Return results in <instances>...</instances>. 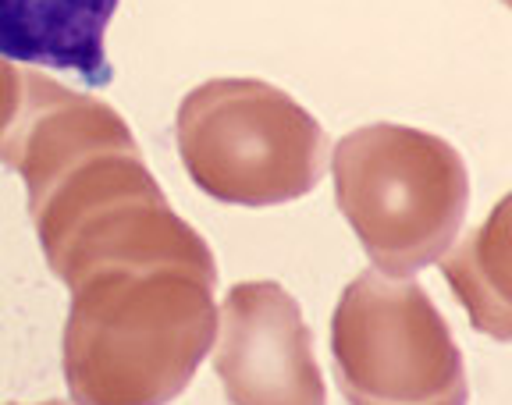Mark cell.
Returning <instances> with one entry per match:
<instances>
[{"mask_svg": "<svg viewBox=\"0 0 512 405\" xmlns=\"http://www.w3.org/2000/svg\"><path fill=\"white\" fill-rule=\"evenodd\" d=\"M47 405H64V402H47Z\"/></svg>", "mask_w": 512, "mask_h": 405, "instance_id": "8", "label": "cell"}, {"mask_svg": "<svg viewBox=\"0 0 512 405\" xmlns=\"http://www.w3.org/2000/svg\"><path fill=\"white\" fill-rule=\"evenodd\" d=\"M175 135L196 189L232 207L292 203L328 171V135L317 118L260 79L196 86L178 107Z\"/></svg>", "mask_w": 512, "mask_h": 405, "instance_id": "3", "label": "cell"}, {"mask_svg": "<svg viewBox=\"0 0 512 405\" xmlns=\"http://www.w3.org/2000/svg\"><path fill=\"white\" fill-rule=\"evenodd\" d=\"M338 210L384 278H413L452 249L470 207L456 146L420 128H356L335 146Z\"/></svg>", "mask_w": 512, "mask_h": 405, "instance_id": "2", "label": "cell"}, {"mask_svg": "<svg viewBox=\"0 0 512 405\" xmlns=\"http://www.w3.org/2000/svg\"><path fill=\"white\" fill-rule=\"evenodd\" d=\"M18 107H22V75L15 72V64L0 61V139L15 121Z\"/></svg>", "mask_w": 512, "mask_h": 405, "instance_id": "7", "label": "cell"}, {"mask_svg": "<svg viewBox=\"0 0 512 405\" xmlns=\"http://www.w3.org/2000/svg\"><path fill=\"white\" fill-rule=\"evenodd\" d=\"M214 370L232 405H328L303 310L274 281L228 288L217 313Z\"/></svg>", "mask_w": 512, "mask_h": 405, "instance_id": "5", "label": "cell"}, {"mask_svg": "<svg viewBox=\"0 0 512 405\" xmlns=\"http://www.w3.org/2000/svg\"><path fill=\"white\" fill-rule=\"evenodd\" d=\"M217 267L114 260L72 281L64 374L75 405H168L217 338Z\"/></svg>", "mask_w": 512, "mask_h": 405, "instance_id": "1", "label": "cell"}, {"mask_svg": "<svg viewBox=\"0 0 512 405\" xmlns=\"http://www.w3.org/2000/svg\"><path fill=\"white\" fill-rule=\"evenodd\" d=\"M335 377L349 405H466L463 352L413 278L363 270L331 320Z\"/></svg>", "mask_w": 512, "mask_h": 405, "instance_id": "4", "label": "cell"}, {"mask_svg": "<svg viewBox=\"0 0 512 405\" xmlns=\"http://www.w3.org/2000/svg\"><path fill=\"white\" fill-rule=\"evenodd\" d=\"M118 0H0V61L75 72L86 86L114 79L107 25Z\"/></svg>", "mask_w": 512, "mask_h": 405, "instance_id": "6", "label": "cell"}]
</instances>
